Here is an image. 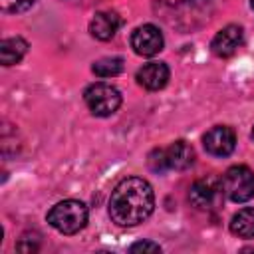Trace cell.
I'll return each instance as SVG.
<instances>
[{
    "label": "cell",
    "mask_w": 254,
    "mask_h": 254,
    "mask_svg": "<svg viewBox=\"0 0 254 254\" xmlns=\"http://www.w3.org/2000/svg\"><path fill=\"white\" fill-rule=\"evenodd\" d=\"M28 52V42L20 36H12V38H4L0 42V62L2 65H14L18 64Z\"/></svg>",
    "instance_id": "cell-13"
},
{
    "label": "cell",
    "mask_w": 254,
    "mask_h": 254,
    "mask_svg": "<svg viewBox=\"0 0 254 254\" xmlns=\"http://www.w3.org/2000/svg\"><path fill=\"white\" fill-rule=\"evenodd\" d=\"M250 135H252V139H254V127H252V133H250Z\"/></svg>",
    "instance_id": "cell-20"
},
{
    "label": "cell",
    "mask_w": 254,
    "mask_h": 254,
    "mask_svg": "<svg viewBox=\"0 0 254 254\" xmlns=\"http://www.w3.org/2000/svg\"><path fill=\"white\" fill-rule=\"evenodd\" d=\"M163 155H165L167 171H185L194 163V149L183 139L165 147Z\"/></svg>",
    "instance_id": "cell-11"
},
{
    "label": "cell",
    "mask_w": 254,
    "mask_h": 254,
    "mask_svg": "<svg viewBox=\"0 0 254 254\" xmlns=\"http://www.w3.org/2000/svg\"><path fill=\"white\" fill-rule=\"evenodd\" d=\"M87 216H89L87 206L81 200L67 198V200H62V202L54 204L46 218H48L50 226H54L58 232H62V234H75L81 228H85Z\"/></svg>",
    "instance_id": "cell-3"
},
{
    "label": "cell",
    "mask_w": 254,
    "mask_h": 254,
    "mask_svg": "<svg viewBox=\"0 0 254 254\" xmlns=\"http://www.w3.org/2000/svg\"><path fill=\"white\" fill-rule=\"evenodd\" d=\"M220 194H222V179L208 175V177H202L192 183V187L189 190V200L192 202V206H196L200 210H208L218 200Z\"/></svg>",
    "instance_id": "cell-7"
},
{
    "label": "cell",
    "mask_w": 254,
    "mask_h": 254,
    "mask_svg": "<svg viewBox=\"0 0 254 254\" xmlns=\"http://www.w3.org/2000/svg\"><path fill=\"white\" fill-rule=\"evenodd\" d=\"M165 46V38L161 34V30L153 24H143L139 28L133 30L131 34V48L137 56L143 58H151L155 54H159Z\"/></svg>",
    "instance_id": "cell-6"
},
{
    "label": "cell",
    "mask_w": 254,
    "mask_h": 254,
    "mask_svg": "<svg viewBox=\"0 0 254 254\" xmlns=\"http://www.w3.org/2000/svg\"><path fill=\"white\" fill-rule=\"evenodd\" d=\"M129 252H161V246L155 244V242H147V240H141V242H135L129 246Z\"/></svg>",
    "instance_id": "cell-18"
},
{
    "label": "cell",
    "mask_w": 254,
    "mask_h": 254,
    "mask_svg": "<svg viewBox=\"0 0 254 254\" xmlns=\"http://www.w3.org/2000/svg\"><path fill=\"white\" fill-rule=\"evenodd\" d=\"M244 42V30L238 24H228L222 30L216 32V36L210 42V50L218 58H230Z\"/></svg>",
    "instance_id": "cell-9"
},
{
    "label": "cell",
    "mask_w": 254,
    "mask_h": 254,
    "mask_svg": "<svg viewBox=\"0 0 254 254\" xmlns=\"http://www.w3.org/2000/svg\"><path fill=\"white\" fill-rule=\"evenodd\" d=\"M147 165L153 173H165L167 171V165H165V155H163V149H155L149 153V159H147Z\"/></svg>",
    "instance_id": "cell-17"
},
{
    "label": "cell",
    "mask_w": 254,
    "mask_h": 254,
    "mask_svg": "<svg viewBox=\"0 0 254 254\" xmlns=\"http://www.w3.org/2000/svg\"><path fill=\"white\" fill-rule=\"evenodd\" d=\"M169 75H171V71L165 62H149L143 67H139L135 79L141 87H145L149 91H159L167 85Z\"/></svg>",
    "instance_id": "cell-10"
},
{
    "label": "cell",
    "mask_w": 254,
    "mask_h": 254,
    "mask_svg": "<svg viewBox=\"0 0 254 254\" xmlns=\"http://www.w3.org/2000/svg\"><path fill=\"white\" fill-rule=\"evenodd\" d=\"M91 71L97 77H115L123 71V60L121 58H101L93 62Z\"/></svg>",
    "instance_id": "cell-15"
},
{
    "label": "cell",
    "mask_w": 254,
    "mask_h": 254,
    "mask_svg": "<svg viewBox=\"0 0 254 254\" xmlns=\"http://www.w3.org/2000/svg\"><path fill=\"white\" fill-rule=\"evenodd\" d=\"M119 26H121V18L115 12H111V10L95 12V16L89 22V34L101 42H107L117 34Z\"/></svg>",
    "instance_id": "cell-12"
},
{
    "label": "cell",
    "mask_w": 254,
    "mask_h": 254,
    "mask_svg": "<svg viewBox=\"0 0 254 254\" xmlns=\"http://www.w3.org/2000/svg\"><path fill=\"white\" fill-rule=\"evenodd\" d=\"M230 232L238 238H254V208L238 210L230 220Z\"/></svg>",
    "instance_id": "cell-14"
},
{
    "label": "cell",
    "mask_w": 254,
    "mask_h": 254,
    "mask_svg": "<svg viewBox=\"0 0 254 254\" xmlns=\"http://www.w3.org/2000/svg\"><path fill=\"white\" fill-rule=\"evenodd\" d=\"M34 4H36V0H0L2 10L8 12V14H20V12H26V10H30Z\"/></svg>",
    "instance_id": "cell-16"
},
{
    "label": "cell",
    "mask_w": 254,
    "mask_h": 254,
    "mask_svg": "<svg viewBox=\"0 0 254 254\" xmlns=\"http://www.w3.org/2000/svg\"><path fill=\"white\" fill-rule=\"evenodd\" d=\"M153 208V187L141 177L123 179L109 198V216L117 226H137L151 216Z\"/></svg>",
    "instance_id": "cell-1"
},
{
    "label": "cell",
    "mask_w": 254,
    "mask_h": 254,
    "mask_svg": "<svg viewBox=\"0 0 254 254\" xmlns=\"http://www.w3.org/2000/svg\"><path fill=\"white\" fill-rule=\"evenodd\" d=\"M250 6H252V8H254V0H250Z\"/></svg>",
    "instance_id": "cell-19"
},
{
    "label": "cell",
    "mask_w": 254,
    "mask_h": 254,
    "mask_svg": "<svg viewBox=\"0 0 254 254\" xmlns=\"http://www.w3.org/2000/svg\"><path fill=\"white\" fill-rule=\"evenodd\" d=\"M218 0H155L157 12L181 30H192L214 10Z\"/></svg>",
    "instance_id": "cell-2"
},
{
    "label": "cell",
    "mask_w": 254,
    "mask_h": 254,
    "mask_svg": "<svg viewBox=\"0 0 254 254\" xmlns=\"http://www.w3.org/2000/svg\"><path fill=\"white\" fill-rule=\"evenodd\" d=\"M222 192L232 202H246L254 196V173L246 165L230 167L222 177Z\"/></svg>",
    "instance_id": "cell-5"
},
{
    "label": "cell",
    "mask_w": 254,
    "mask_h": 254,
    "mask_svg": "<svg viewBox=\"0 0 254 254\" xmlns=\"http://www.w3.org/2000/svg\"><path fill=\"white\" fill-rule=\"evenodd\" d=\"M83 101L95 117H109L119 109L121 93L115 85L105 83V81H97V83H91L83 91Z\"/></svg>",
    "instance_id": "cell-4"
},
{
    "label": "cell",
    "mask_w": 254,
    "mask_h": 254,
    "mask_svg": "<svg viewBox=\"0 0 254 254\" xmlns=\"http://www.w3.org/2000/svg\"><path fill=\"white\" fill-rule=\"evenodd\" d=\"M202 145L212 157H228L236 147V133L226 125H216L204 133Z\"/></svg>",
    "instance_id": "cell-8"
}]
</instances>
